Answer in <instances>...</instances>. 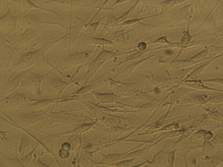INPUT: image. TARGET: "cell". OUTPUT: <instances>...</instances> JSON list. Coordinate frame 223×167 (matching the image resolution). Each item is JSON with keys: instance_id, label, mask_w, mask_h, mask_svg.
<instances>
[{"instance_id": "obj_43", "label": "cell", "mask_w": 223, "mask_h": 167, "mask_svg": "<svg viewBox=\"0 0 223 167\" xmlns=\"http://www.w3.org/2000/svg\"><path fill=\"white\" fill-rule=\"evenodd\" d=\"M157 42H160V43H166V42H168L167 39L166 37H162L161 38H160L157 40Z\"/></svg>"}, {"instance_id": "obj_36", "label": "cell", "mask_w": 223, "mask_h": 167, "mask_svg": "<svg viewBox=\"0 0 223 167\" xmlns=\"http://www.w3.org/2000/svg\"><path fill=\"white\" fill-rule=\"evenodd\" d=\"M88 160V155L87 153L82 154L80 158V163L81 164H84L85 163L87 162Z\"/></svg>"}, {"instance_id": "obj_3", "label": "cell", "mask_w": 223, "mask_h": 167, "mask_svg": "<svg viewBox=\"0 0 223 167\" xmlns=\"http://www.w3.org/2000/svg\"><path fill=\"white\" fill-rule=\"evenodd\" d=\"M89 52V50L81 52L75 51L67 57L65 60V66L70 67L82 63L88 58Z\"/></svg>"}, {"instance_id": "obj_26", "label": "cell", "mask_w": 223, "mask_h": 167, "mask_svg": "<svg viewBox=\"0 0 223 167\" xmlns=\"http://www.w3.org/2000/svg\"><path fill=\"white\" fill-rule=\"evenodd\" d=\"M194 68H195V67H191H191H189V68L181 69V70H180L179 71L176 73L175 77L176 78L178 79H181L183 78L184 77H185L189 71L194 69Z\"/></svg>"}, {"instance_id": "obj_10", "label": "cell", "mask_w": 223, "mask_h": 167, "mask_svg": "<svg viewBox=\"0 0 223 167\" xmlns=\"http://www.w3.org/2000/svg\"><path fill=\"white\" fill-rule=\"evenodd\" d=\"M95 124V123H86V124H83L80 127H78V128L72 130V131H68L65 132L63 133H59L57 135L53 136L55 137H59L63 135H69V134H72V133H81L86 131L90 129L91 127L93 126Z\"/></svg>"}, {"instance_id": "obj_19", "label": "cell", "mask_w": 223, "mask_h": 167, "mask_svg": "<svg viewBox=\"0 0 223 167\" xmlns=\"http://www.w3.org/2000/svg\"><path fill=\"white\" fill-rule=\"evenodd\" d=\"M30 100H32L25 94L17 93L11 97L10 101L11 103H19L22 102H27Z\"/></svg>"}, {"instance_id": "obj_30", "label": "cell", "mask_w": 223, "mask_h": 167, "mask_svg": "<svg viewBox=\"0 0 223 167\" xmlns=\"http://www.w3.org/2000/svg\"><path fill=\"white\" fill-rule=\"evenodd\" d=\"M206 131V130H204V129H201V130H198L197 131L194 132L193 134L191 136H192L193 139L201 140V139H203V136L204 133H205Z\"/></svg>"}, {"instance_id": "obj_32", "label": "cell", "mask_w": 223, "mask_h": 167, "mask_svg": "<svg viewBox=\"0 0 223 167\" xmlns=\"http://www.w3.org/2000/svg\"><path fill=\"white\" fill-rule=\"evenodd\" d=\"M101 21L99 22H96L92 23L90 24L89 25L88 28V32L89 34H93L96 31L97 27L99 25Z\"/></svg>"}, {"instance_id": "obj_7", "label": "cell", "mask_w": 223, "mask_h": 167, "mask_svg": "<svg viewBox=\"0 0 223 167\" xmlns=\"http://www.w3.org/2000/svg\"><path fill=\"white\" fill-rule=\"evenodd\" d=\"M222 55H223V54L209 58L204 63H203L197 67L196 68L191 74L188 75L187 77L185 79V80L187 79H197V78L201 74L203 71H204L207 66L212 63V61H214L215 59L219 58Z\"/></svg>"}, {"instance_id": "obj_11", "label": "cell", "mask_w": 223, "mask_h": 167, "mask_svg": "<svg viewBox=\"0 0 223 167\" xmlns=\"http://www.w3.org/2000/svg\"><path fill=\"white\" fill-rule=\"evenodd\" d=\"M44 118L45 117L39 114H26L21 117L19 121L22 124L27 125L40 121Z\"/></svg>"}, {"instance_id": "obj_25", "label": "cell", "mask_w": 223, "mask_h": 167, "mask_svg": "<svg viewBox=\"0 0 223 167\" xmlns=\"http://www.w3.org/2000/svg\"><path fill=\"white\" fill-rule=\"evenodd\" d=\"M91 42L93 44L99 45H111L113 43L112 42L107 39L99 38H91Z\"/></svg>"}, {"instance_id": "obj_4", "label": "cell", "mask_w": 223, "mask_h": 167, "mask_svg": "<svg viewBox=\"0 0 223 167\" xmlns=\"http://www.w3.org/2000/svg\"><path fill=\"white\" fill-rule=\"evenodd\" d=\"M42 23L57 24L56 23L42 22L34 15H27L22 18V25L25 28L34 29V28L39 27Z\"/></svg>"}, {"instance_id": "obj_37", "label": "cell", "mask_w": 223, "mask_h": 167, "mask_svg": "<svg viewBox=\"0 0 223 167\" xmlns=\"http://www.w3.org/2000/svg\"><path fill=\"white\" fill-rule=\"evenodd\" d=\"M71 146L68 142H64L61 145V149L69 151L71 150Z\"/></svg>"}, {"instance_id": "obj_6", "label": "cell", "mask_w": 223, "mask_h": 167, "mask_svg": "<svg viewBox=\"0 0 223 167\" xmlns=\"http://www.w3.org/2000/svg\"><path fill=\"white\" fill-rule=\"evenodd\" d=\"M18 18L11 16L9 12L7 13L0 18L1 27L7 31L13 30L15 28Z\"/></svg>"}, {"instance_id": "obj_18", "label": "cell", "mask_w": 223, "mask_h": 167, "mask_svg": "<svg viewBox=\"0 0 223 167\" xmlns=\"http://www.w3.org/2000/svg\"><path fill=\"white\" fill-rule=\"evenodd\" d=\"M52 123L60 122L64 123L73 122L77 121L76 118L65 115H58L53 116L51 117Z\"/></svg>"}, {"instance_id": "obj_44", "label": "cell", "mask_w": 223, "mask_h": 167, "mask_svg": "<svg viewBox=\"0 0 223 167\" xmlns=\"http://www.w3.org/2000/svg\"><path fill=\"white\" fill-rule=\"evenodd\" d=\"M127 0H118L116 2L115 4H118V3H121V2H124V1H126Z\"/></svg>"}, {"instance_id": "obj_9", "label": "cell", "mask_w": 223, "mask_h": 167, "mask_svg": "<svg viewBox=\"0 0 223 167\" xmlns=\"http://www.w3.org/2000/svg\"><path fill=\"white\" fill-rule=\"evenodd\" d=\"M26 73H27V71L24 72V73H22V74L18 75V76L15 77L14 79H12V81H11L7 84L5 88L3 90V92L2 94L3 95H5L7 94H8L9 93L13 91L14 90H15L19 84L22 79L26 74Z\"/></svg>"}, {"instance_id": "obj_42", "label": "cell", "mask_w": 223, "mask_h": 167, "mask_svg": "<svg viewBox=\"0 0 223 167\" xmlns=\"http://www.w3.org/2000/svg\"><path fill=\"white\" fill-rule=\"evenodd\" d=\"M138 48L140 50L143 51L145 50L147 48V45L145 42H140L139 44L138 45Z\"/></svg>"}, {"instance_id": "obj_17", "label": "cell", "mask_w": 223, "mask_h": 167, "mask_svg": "<svg viewBox=\"0 0 223 167\" xmlns=\"http://www.w3.org/2000/svg\"><path fill=\"white\" fill-rule=\"evenodd\" d=\"M196 35L193 36L191 35L189 32V26L188 27L187 29L184 32L183 37L181 39L180 46L182 48H185L189 46L193 38Z\"/></svg>"}, {"instance_id": "obj_39", "label": "cell", "mask_w": 223, "mask_h": 167, "mask_svg": "<svg viewBox=\"0 0 223 167\" xmlns=\"http://www.w3.org/2000/svg\"><path fill=\"white\" fill-rule=\"evenodd\" d=\"M117 19H116V18H110L108 20L106 24H107V25H109V26H111V25H114L115 24L117 23Z\"/></svg>"}, {"instance_id": "obj_28", "label": "cell", "mask_w": 223, "mask_h": 167, "mask_svg": "<svg viewBox=\"0 0 223 167\" xmlns=\"http://www.w3.org/2000/svg\"><path fill=\"white\" fill-rule=\"evenodd\" d=\"M37 147V146L36 147V148L33 150L32 151H31L30 153L26 155L25 157H24V158H22V159L21 161H22V163L23 164H24V165H28V163H29V162L31 161V159H32V157L33 154L34 153L35 150H36Z\"/></svg>"}, {"instance_id": "obj_40", "label": "cell", "mask_w": 223, "mask_h": 167, "mask_svg": "<svg viewBox=\"0 0 223 167\" xmlns=\"http://www.w3.org/2000/svg\"><path fill=\"white\" fill-rule=\"evenodd\" d=\"M130 12V10H129V11H127L125 13H124V14L122 15L120 18H118L117 19V23H120L124 21V20L126 18V17L128 16Z\"/></svg>"}, {"instance_id": "obj_14", "label": "cell", "mask_w": 223, "mask_h": 167, "mask_svg": "<svg viewBox=\"0 0 223 167\" xmlns=\"http://www.w3.org/2000/svg\"><path fill=\"white\" fill-rule=\"evenodd\" d=\"M117 55V53H116V52H112V51L106 50H103L100 52L97 57L92 62V63H96V62L106 61L107 60L109 59L116 56Z\"/></svg>"}, {"instance_id": "obj_23", "label": "cell", "mask_w": 223, "mask_h": 167, "mask_svg": "<svg viewBox=\"0 0 223 167\" xmlns=\"http://www.w3.org/2000/svg\"><path fill=\"white\" fill-rule=\"evenodd\" d=\"M207 96L206 95H198L196 96L193 98L194 99V103L193 105H200L202 106V105L206 104L207 103Z\"/></svg>"}, {"instance_id": "obj_13", "label": "cell", "mask_w": 223, "mask_h": 167, "mask_svg": "<svg viewBox=\"0 0 223 167\" xmlns=\"http://www.w3.org/2000/svg\"><path fill=\"white\" fill-rule=\"evenodd\" d=\"M37 32L35 29L26 28L21 36V38L18 42V43L24 44L27 42L31 40V39L34 38L37 35Z\"/></svg>"}, {"instance_id": "obj_29", "label": "cell", "mask_w": 223, "mask_h": 167, "mask_svg": "<svg viewBox=\"0 0 223 167\" xmlns=\"http://www.w3.org/2000/svg\"><path fill=\"white\" fill-rule=\"evenodd\" d=\"M93 87L92 86H85L82 87L81 88L78 89L77 91L75 92L72 94H83L86 92L89 91L90 90H91V88Z\"/></svg>"}, {"instance_id": "obj_1", "label": "cell", "mask_w": 223, "mask_h": 167, "mask_svg": "<svg viewBox=\"0 0 223 167\" xmlns=\"http://www.w3.org/2000/svg\"><path fill=\"white\" fill-rule=\"evenodd\" d=\"M46 46L36 50L26 52L21 55L18 61L15 64L16 70L22 69L34 64L41 57Z\"/></svg>"}, {"instance_id": "obj_35", "label": "cell", "mask_w": 223, "mask_h": 167, "mask_svg": "<svg viewBox=\"0 0 223 167\" xmlns=\"http://www.w3.org/2000/svg\"><path fill=\"white\" fill-rule=\"evenodd\" d=\"M144 52H145L144 51H141L137 52V53H135L134 54L132 55H130V56L128 57V58L126 59H127L126 60V61H127H127H130V60H131L137 59V58H139V57H140L141 55H143L144 53Z\"/></svg>"}, {"instance_id": "obj_21", "label": "cell", "mask_w": 223, "mask_h": 167, "mask_svg": "<svg viewBox=\"0 0 223 167\" xmlns=\"http://www.w3.org/2000/svg\"><path fill=\"white\" fill-rule=\"evenodd\" d=\"M201 146V154H206L210 153L216 148V147L211 141H204Z\"/></svg>"}, {"instance_id": "obj_31", "label": "cell", "mask_w": 223, "mask_h": 167, "mask_svg": "<svg viewBox=\"0 0 223 167\" xmlns=\"http://www.w3.org/2000/svg\"><path fill=\"white\" fill-rule=\"evenodd\" d=\"M214 137V133H213L212 131L206 130L204 133L202 139H203L204 141H211Z\"/></svg>"}, {"instance_id": "obj_33", "label": "cell", "mask_w": 223, "mask_h": 167, "mask_svg": "<svg viewBox=\"0 0 223 167\" xmlns=\"http://www.w3.org/2000/svg\"><path fill=\"white\" fill-rule=\"evenodd\" d=\"M59 154L60 158L62 159L68 158H69V155H70L69 151L64 150L62 149L59 150Z\"/></svg>"}, {"instance_id": "obj_34", "label": "cell", "mask_w": 223, "mask_h": 167, "mask_svg": "<svg viewBox=\"0 0 223 167\" xmlns=\"http://www.w3.org/2000/svg\"><path fill=\"white\" fill-rule=\"evenodd\" d=\"M180 1V0H169L165 2V7L166 8H171V7L174 5L176 4Z\"/></svg>"}, {"instance_id": "obj_5", "label": "cell", "mask_w": 223, "mask_h": 167, "mask_svg": "<svg viewBox=\"0 0 223 167\" xmlns=\"http://www.w3.org/2000/svg\"><path fill=\"white\" fill-rule=\"evenodd\" d=\"M184 85L194 90H200L212 91L223 93V90L211 88L206 86L201 79H187L185 80Z\"/></svg>"}, {"instance_id": "obj_20", "label": "cell", "mask_w": 223, "mask_h": 167, "mask_svg": "<svg viewBox=\"0 0 223 167\" xmlns=\"http://www.w3.org/2000/svg\"><path fill=\"white\" fill-rule=\"evenodd\" d=\"M29 147V142L28 138L25 136H23L21 139V143L19 148L20 155L23 156L27 151Z\"/></svg>"}, {"instance_id": "obj_24", "label": "cell", "mask_w": 223, "mask_h": 167, "mask_svg": "<svg viewBox=\"0 0 223 167\" xmlns=\"http://www.w3.org/2000/svg\"><path fill=\"white\" fill-rule=\"evenodd\" d=\"M211 142L216 147L220 145L223 143V133H218L216 135L214 138L211 141Z\"/></svg>"}, {"instance_id": "obj_15", "label": "cell", "mask_w": 223, "mask_h": 167, "mask_svg": "<svg viewBox=\"0 0 223 167\" xmlns=\"http://www.w3.org/2000/svg\"><path fill=\"white\" fill-rule=\"evenodd\" d=\"M201 107L207 113V118L209 117V119H211L217 122H222L223 121V120H222V117L220 114V112L218 110L210 108H205L202 106H201Z\"/></svg>"}, {"instance_id": "obj_27", "label": "cell", "mask_w": 223, "mask_h": 167, "mask_svg": "<svg viewBox=\"0 0 223 167\" xmlns=\"http://www.w3.org/2000/svg\"><path fill=\"white\" fill-rule=\"evenodd\" d=\"M202 81L206 83H217L223 85V78H215L207 79H201Z\"/></svg>"}, {"instance_id": "obj_38", "label": "cell", "mask_w": 223, "mask_h": 167, "mask_svg": "<svg viewBox=\"0 0 223 167\" xmlns=\"http://www.w3.org/2000/svg\"><path fill=\"white\" fill-rule=\"evenodd\" d=\"M143 19H135L130 20L127 21H126L125 22L122 23V24L123 25H129V24H132L135 23L136 22H139L141 20H143Z\"/></svg>"}, {"instance_id": "obj_8", "label": "cell", "mask_w": 223, "mask_h": 167, "mask_svg": "<svg viewBox=\"0 0 223 167\" xmlns=\"http://www.w3.org/2000/svg\"><path fill=\"white\" fill-rule=\"evenodd\" d=\"M105 61L102 62H96V63H91L88 68V71L86 73L83 77L81 78L80 82L81 83L86 84L88 82L89 79L93 75L95 72L97 71V69L99 68V67Z\"/></svg>"}, {"instance_id": "obj_2", "label": "cell", "mask_w": 223, "mask_h": 167, "mask_svg": "<svg viewBox=\"0 0 223 167\" xmlns=\"http://www.w3.org/2000/svg\"><path fill=\"white\" fill-rule=\"evenodd\" d=\"M46 75H41L35 73H31L29 77L26 80L28 88L30 90L37 95L40 94V86L42 81L44 79Z\"/></svg>"}, {"instance_id": "obj_45", "label": "cell", "mask_w": 223, "mask_h": 167, "mask_svg": "<svg viewBox=\"0 0 223 167\" xmlns=\"http://www.w3.org/2000/svg\"><path fill=\"white\" fill-rule=\"evenodd\" d=\"M220 116H221V117H222V119H223V114H222L220 112Z\"/></svg>"}, {"instance_id": "obj_22", "label": "cell", "mask_w": 223, "mask_h": 167, "mask_svg": "<svg viewBox=\"0 0 223 167\" xmlns=\"http://www.w3.org/2000/svg\"><path fill=\"white\" fill-rule=\"evenodd\" d=\"M207 104H220L223 103V94L207 96Z\"/></svg>"}, {"instance_id": "obj_12", "label": "cell", "mask_w": 223, "mask_h": 167, "mask_svg": "<svg viewBox=\"0 0 223 167\" xmlns=\"http://www.w3.org/2000/svg\"><path fill=\"white\" fill-rule=\"evenodd\" d=\"M68 85V83L63 81L61 79H56L52 81L50 83V88L52 92L60 93Z\"/></svg>"}, {"instance_id": "obj_41", "label": "cell", "mask_w": 223, "mask_h": 167, "mask_svg": "<svg viewBox=\"0 0 223 167\" xmlns=\"http://www.w3.org/2000/svg\"><path fill=\"white\" fill-rule=\"evenodd\" d=\"M216 14L218 18L221 21H223V9H218L217 11Z\"/></svg>"}, {"instance_id": "obj_16", "label": "cell", "mask_w": 223, "mask_h": 167, "mask_svg": "<svg viewBox=\"0 0 223 167\" xmlns=\"http://www.w3.org/2000/svg\"><path fill=\"white\" fill-rule=\"evenodd\" d=\"M205 161L207 166L216 167L221 163L223 160L219 155L216 154L211 157H206Z\"/></svg>"}]
</instances>
